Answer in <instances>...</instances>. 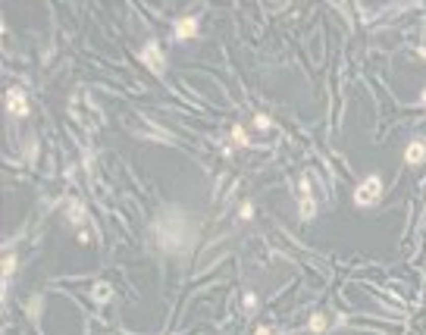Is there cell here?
Listing matches in <instances>:
<instances>
[{"mask_svg":"<svg viewBox=\"0 0 426 335\" xmlns=\"http://www.w3.org/2000/svg\"><path fill=\"white\" fill-rule=\"evenodd\" d=\"M157 238H160V245L166 251H182V248H188L191 241H194V226L185 216H179L176 222L160 219L157 222Z\"/></svg>","mask_w":426,"mask_h":335,"instance_id":"1","label":"cell"},{"mask_svg":"<svg viewBox=\"0 0 426 335\" xmlns=\"http://www.w3.org/2000/svg\"><path fill=\"white\" fill-rule=\"evenodd\" d=\"M379 197H382V179L376 173L367 176L354 188V204H357V207H373V204H379Z\"/></svg>","mask_w":426,"mask_h":335,"instance_id":"2","label":"cell"},{"mask_svg":"<svg viewBox=\"0 0 426 335\" xmlns=\"http://www.w3.org/2000/svg\"><path fill=\"white\" fill-rule=\"evenodd\" d=\"M138 60L154 72V76H163L166 72V53H163V47L157 44V41H147L141 50H138Z\"/></svg>","mask_w":426,"mask_h":335,"instance_id":"3","label":"cell"},{"mask_svg":"<svg viewBox=\"0 0 426 335\" xmlns=\"http://www.w3.org/2000/svg\"><path fill=\"white\" fill-rule=\"evenodd\" d=\"M198 25H201L198 16H179V19L173 22V38H176V41H188V38H194V35L201 31Z\"/></svg>","mask_w":426,"mask_h":335,"instance_id":"4","label":"cell"},{"mask_svg":"<svg viewBox=\"0 0 426 335\" xmlns=\"http://www.w3.org/2000/svg\"><path fill=\"white\" fill-rule=\"evenodd\" d=\"M298 188H301V219H313V216H317V200H313L310 176H307V173L298 179Z\"/></svg>","mask_w":426,"mask_h":335,"instance_id":"5","label":"cell"},{"mask_svg":"<svg viewBox=\"0 0 426 335\" xmlns=\"http://www.w3.org/2000/svg\"><path fill=\"white\" fill-rule=\"evenodd\" d=\"M7 110L13 116H28V100H25V91L22 88H10L7 91Z\"/></svg>","mask_w":426,"mask_h":335,"instance_id":"6","label":"cell"},{"mask_svg":"<svg viewBox=\"0 0 426 335\" xmlns=\"http://www.w3.org/2000/svg\"><path fill=\"white\" fill-rule=\"evenodd\" d=\"M423 160H426V141L423 138H417V141H411L404 147V163L407 166H420Z\"/></svg>","mask_w":426,"mask_h":335,"instance_id":"7","label":"cell"},{"mask_svg":"<svg viewBox=\"0 0 426 335\" xmlns=\"http://www.w3.org/2000/svg\"><path fill=\"white\" fill-rule=\"evenodd\" d=\"M307 329H310V332H317V335H323V332L329 329V323H326V316H323V313H313V316H310V320H307Z\"/></svg>","mask_w":426,"mask_h":335,"instance_id":"8","label":"cell"},{"mask_svg":"<svg viewBox=\"0 0 426 335\" xmlns=\"http://www.w3.org/2000/svg\"><path fill=\"white\" fill-rule=\"evenodd\" d=\"M254 128H260V132H270V128H276V125H273V119H270V116L254 113Z\"/></svg>","mask_w":426,"mask_h":335,"instance_id":"9","label":"cell"},{"mask_svg":"<svg viewBox=\"0 0 426 335\" xmlns=\"http://www.w3.org/2000/svg\"><path fill=\"white\" fill-rule=\"evenodd\" d=\"M82 216H85V207H82L79 200H72V204H69V219H72V222H82Z\"/></svg>","mask_w":426,"mask_h":335,"instance_id":"10","label":"cell"},{"mask_svg":"<svg viewBox=\"0 0 426 335\" xmlns=\"http://www.w3.org/2000/svg\"><path fill=\"white\" fill-rule=\"evenodd\" d=\"M232 141H235V144H248V132H245V125H232Z\"/></svg>","mask_w":426,"mask_h":335,"instance_id":"11","label":"cell"},{"mask_svg":"<svg viewBox=\"0 0 426 335\" xmlns=\"http://www.w3.org/2000/svg\"><path fill=\"white\" fill-rule=\"evenodd\" d=\"M245 310H248V313L257 310V294H254V291H245Z\"/></svg>","mask_w":426,"mask_h":335,"instance_id":"12","label":"cell"},{"mask_svg":"<svg viewBox=\"0 0 426 335\" xmlns=\"http://www.w3.org/2000/svg\"><path fill=\"white\" fill-rule=\"evenodd\" d=\"M238 216H242V219H251V216H254V204L245 200V204H242V210H238Z\"/></svg>","mask_w":426,"mask_h":335,"instance_id":"13","label":"cell"},{"mask_svg":"<svg viewBox=\"0 0 426 335\" xmlns=\"http://www.w3.org/2000/svg\"><path fill=\"white\" fill-rule=\"evenodd\" d=\"M257 335H276V332H273V326H260V329H257Z\"/></svg>","mask_w":426,"mask_h":335,"instance_id":"14","label":"cell"},{"mask_svg":"<svg viewBox=\"0 0 426 335\" xmlns=\"http://www.w3.org/2000/svg\"><path fill=\"white\" fill-rule=\"evenodd\" d=\"M420 107H426V91H423V94H420Z\"/></svg>","mask_w":426,"mask_h":335,"instance_id":"15","label":"cell"}]
</instances>
